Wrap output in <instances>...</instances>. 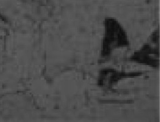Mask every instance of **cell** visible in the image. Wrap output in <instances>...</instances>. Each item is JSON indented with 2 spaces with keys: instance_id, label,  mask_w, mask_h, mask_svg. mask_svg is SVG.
Wrapping results in <instances>:
<instances>
[{
  "instance_id": "1",
  "label": "cell",
  "mask_w": 160,
  "mask_h": 122,
  "mask_svg": "<svg viewBox=\"0 0 160 122\" xmlns=\"http://www.w3.org/2000/svg\"><path fill=\"white\" fill-rule=\"evenodd\" d=\"M105 34L102 54L107 56L115 47L126 46L128 41L125 31L117 21L109 18L105 20Z\"/></svg>"
}]
</instances>
